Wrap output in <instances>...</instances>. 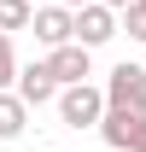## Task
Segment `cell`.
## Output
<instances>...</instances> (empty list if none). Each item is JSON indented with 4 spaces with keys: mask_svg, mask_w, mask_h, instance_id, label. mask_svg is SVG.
<instances>
[{
    "mask_svg": "<svg viewBox=\"0 0 146 152\" xmlns=\"http://www.w3.org/2000/svg\"><path fill=\"white\" fill-rule=\"evenodd\" d=\"M105 111H146V64H117V70L105 76Z\"/></svg>",
    "mask_w": 146,
    "mask_h": 152,
    "instance_id": "cell-1",
    "label": "cell"
},
{
    "mask_svg": "<svg viewBox=\"0 0 146 152\" xmlns=\"http://www.w3.org/2000/svg\"><path fill=\"white\" fill-rule=\"evenodd\" d=\"M58 117H64V129H99V117H105V94H99L93 82L58 88Z\"/></svg>",
    "mask_w": 146,
    "mask_h": 152,
    "instance_id": "cell-2",
    "label": "cell"
},
{
    "mask_svg": "<svg viewBox=\"0 0 146 152\" xmlns=\"http://www.w3.org/2000/svg\"><path fill=\"white\" fill-rule=\"evenodd\" d=\"M99 134L111 152H146V111H105Z\"/></svg>",
    "mask_w": 146,
    "mask_h": 152,
    "instance_id": "cell-3",
    "label": "cell"
},
{
    "mask_svg": "<svg viewBox=\"0 0 146 152\" xmlns=\"http://www.w3.org/2000/svg\"><path fill=\"white\" fill-rule=\"evenodd\" d=\"M47 70H53L58 88H76V82H88V76H93V53H88V47H76V41H64V47L47 53Z\"/></svg>",
    "mask_w": 146,
    "mask_h": 152,
    "instance_id": "cell-4",
    "label": "cell"
},
{
    "mask_svg": "<svg viewBox=\"0 0 146 152\" xmlns=\"http://www.w3.org/2000/svg\"><path fill=\"white\" fill-rule=\"evenodd\" d=\"M111 35H123V29H117V12H105L99 0L76 12V47H88V53H93V47H105Z\"/></svg>",
    "mask_w": 146,
    "mask_h": 152,
    "instance_id": "cell-5",
    "label": "cell"
},
{
    "mask_svg": "<svg viewBox=\"0 0 146 152\" xmlns=\"http://www.w3.org/2000/svg\"><path fill=\"white\" fill-rule=\"evenodd\" d=\"M12 94H18L23 105H47V99H58V82H53V70H47V58H35V64H18Z\"/></svg>",
    "mask_w": 146,
    "mask_h": 152,
    "instance_id": "cell-6",
    "label": "cell"
},
{
    "mask_svg": "<svg viewBox=\"0 0 146 152\" xmlns=\"http://www.w3.org/2000/svg\"><path fill=\"white\" fill-rule=\"evenodd\" d=\"M29 29H35V41L53 53V47H64V41H76V12H64V6H41L35 18H29Z\"/></svg>",
    "mask_w": 146,
    "mask_h": 152,
    "instance_id": "cell-7",
    "label": "cell"
},
{
    "mask_svg": "<svg viewBox=\"0 0 146 152\" xmlns=\"http://www.w3.org/2000/svg\"><path fill=\"white\" fill-rule=\"evenodd\" d=\"M23 123H29V105H23L18 94H0V140H18Z\"/></svg>",
    "mask_w": 146,
    "mask_h": 152,
    "instance_id": "cell-8",
    "label": "cell"
},
{
    "mask_svg": "<svg viewBox=\"0 0 146 152\" xmlns=\"http://www.w3.org/2000/svg\"><path fill=\"white\" fill-rule=\"evenodd\" d=\"M29 18H35V6H29V0H0V35L29 29Z\"/></svg>",
    "mask_w": 146,
    "mask_h": 152,
    "instance_id": "cell-9",
    "label": "cell"
},
{
    "mask_svg": "<svg viewBox=\"0 0 146 152\" xmlns=\"http://www.w3.org/2000/svg\"><path fill=\"white\" fill-rule=\"evenodd\" d=\"M18 82V53H12V35H0V94H12Z\"/></svg>",
    "mask_w": 146,
    "mask_h": 152,
    "instance_id": "cell-10",
    "label": "cell"
},
{
    "mask_svg": "<svg viewBox=\"0 0 146 152\" xmlns=\"http://www.w3.org/2000/svg\"><path fill=\"white\" fill-rule=\"evenodd\" d=\"M117 29H128L134 41H146V6H140V0H134L128 12H117Z\"/></svg>",
    "mask_w": 146,
    "mask_h": 152,
    "instance_id": "cell-11",
    "label": "cell"
},
{
    "mask_svg": "<svg viewBox=\"0 0 146 152\" xmlns=\"http://www.w3.org/2000/svg\"><path fill=\"white\" fill-rule=\"evenodd\" d=\"M99 6H105V12H128L134 0H99Z\"/></svg>",
    "mask_w": 146,
    "mask_h": 152,
    "instance_id": "cell-12",
    "label": "cell"
},
{
    "mask_svg": "<svg viewBox=\"0 0 146 152\" xmlns=\"http://www.w3.org/2000/svg\"><path fill=\"white\" fill-rule=\"evenodd\" d=\"M58 6H64V12H82V6H93V0H58Z\"/></svg>",
    "mask_w": 146,
    "mask_h": 152,
    "instance_id": "cell-13",
    "label": "cell"
},
{
    "mask_svg": "<svg viewBox=\"0 0 146 152\" xmlns=\"http://www.w3.org/2000/svg\"><path fill=\"white\" fill-rule=\"evenodd\" d=\"M140 6H146V0H140Z\"/></svg>",
    "mask_w": 146,
    "mask_h": 152,
    "instance_id": "cell-14",
    "label": "cell"
}]
</instances>
